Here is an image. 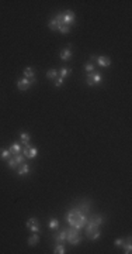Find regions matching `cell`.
<instances>
[{"mask_svg":"<svg viewBox=\"0 0 132 254\" xmlns=\"http://www.w3.org/2000/svg\"><path fill=\"white\" fill-rule=\"evenodd\" d=\"M53 253L55 254H63L65 253V246H63V244H56Z\"/></svg>","mask_w":132,"mask_h":254,"instance_id":"cell-25","label":"cell"},{"mask_svg":"<svg viewBox=\"0 0 132 254\" xmlns=\"http://www.w3.org/2000/svg\"><path fill=\"white\" fill-rule=\"evenodd\" d=\"M114 244L117 246V247H122V246L125 244V240H124V239H115Z\"/></svg>","mask_w":132,"mask_h":254,"instance_id":"cell-30","label":"cell"},{"mask_svg":"<svg viewBox=\"0 0 132 254\" xmlns=\"http://www.w3.org/2000/svg\"><path fill=\"white\" fill-rule=\"evenodd\" d=\"M27 227L31 230L32 233H38V232H39V222H38V219H37V217H31V219H28Z\"/></svg>","mask_w":132,"mask_h":254,"instance_id":"cell-5","label":"cell"},{"mask_svg":"<svg viewBox=\"0 0 132 254\" xmlns=\"http://www.w3.org/2000/svg\"><path fill=\"white\" fill-rule=\"evenodd\" d=\"M58 226H59V222L56 219H51V222H49V229L55 230V229H58Z\"/></svg>","mask_w":132,"mask_h":254,"instance_id":"cell-27","label":"cell"},{"mask_svg":"<svg viewBox=\"0 0 132 254\" xmlns=\"http://www.w3.org/2000/svg\"><path fill=\"white\" fill-rule=\"evenodd\" d=\"M48 27H49V30H51V31H56V30H58V27H59V24H58V21H56L55 18H52V20L49 21Z\"/></svg>","mask_w":132,"mask_h":254,"instance_id":"cell-21","label":"cell"},{"mask_svg":"<svg viewBox=\"0 0 132 254\" xmlns=\"http://www.w3.org/2000/svg\"><path fill=\"white\" fill-rule=\"evenodd\" d=\"M90 59H93V61H96V59H97V57H96V55H91V57H90Z\"/></svg>","mask_w":132,"mask_h":254,"instance_id":"cell-32","label":"cell"},{"mask_svg":"<svg viewBox=\"0 0 132 254\" xmlns=\"http://www.w3.org/2000/svg\"><path fill=\"white\" fill-rule=\"evenodd\" d=\"M23 146H24V148H23V154L25 155V158H35V157H37L38 150H37L35 147H31L30 146V143L23 144Z\"/></svg>","mask_w":132,"mask_h":254,"instance_id":"cell-4","label":"cell"},{"mask_svg":"<svg viewBox=\"0 0 132 254\" xmlns=\"http://www.w3.org/2000/svg\"><path fill=\"white\" fill-rule=\"evenodd\" d=\"M13 158H14V161L17 162V165H20V164H23L25 161V155L24 154H16V155H13Z\"/></svg>","mask_w":132,"mask_h":254,"instance_id":"cell-18","label":"cell"},{"mask_svg":"<svg viewBox=\"0 0 132 254\" xmlns=\"http://www.w3.org/2000/svg\"><path fill=\"white\" fill-rule=\"evenodd\" d=\"M30 139H31V136L28 133H20V140L23 141V144L30 143Z\"/></svg>","mask_w":132,"mask_h":254,"instance_id":"cell-22","label":"cell"},{"mask_svg":"<svg viewBox=\"0 0 132 254\" xmlns=\"http://www.w3.org/2000/svg\"><path fill=\"white\" fill-rule=\"evenodd\" d=\"M39 243V237L37 233H34L32 236L28 237V246H31V247H34V246H37V244Z\"/></svg>","mask_w":132,"mask_h":254,"instance_id":"cell-13","label":"cell"},{"mask_svg":"<svg viewBox=\"0 0 132 254\" xmlns=\"http://www.w3.org/2000/svg\"><path fill=\"white\" fill-rule=\"evenodd\" d=\"M98 62V65L100 66H110L111 65V59H110V57H105V55H101V57H97V59H96Z\"/></svg>","mask_w":132,"mask_h":254,"instance_id":"cell-9","label":"cell"},{"mask_svg":"<svg viewBox=\"0 0 132 254\" xmlns=\"http://www.w3.org/2000/svg\"><path fill=\"white\" fill-rule=\"evenodd\" d=\"M62 85H63V78H61V76H59L58 79H55V86L59 88V86H62Z\"/></svg>","mask_w":132,"mask_h":254,"instance_id":"cell-31","label":"cell"},{"mask_svg":"<svg viewBox=\"0 0 132 254\" xmlns=\"http://www.w3.org/2000/svg\"><path fill=\"white\" fill-rule=\"evenodd\" d=\"M24 76L27 78V79H32V78H35V71L32 69L31 66H27L24 69Z\"/></svg>","mask_w":132,"mask_h":254,"instance_id":"cell-15","label":"cell"},{"mask_svg":"<svg viewBox=\"0 0 132 254\" xmlns=\"http://www.w3.org/2000/svg\"><path fill=\"white\" fill-rule=\"evenodd\" d=\"M17 174L20 175V177H24V175H28L30 174V165H28L27 162H23L20 164L17 167Z\"/></svg>","mask_w":132,"mask_h":254,"instance_id":"cell-7","label":"cell"},{"mask_svg":"<svg viewBox=\"0 0 132 254\" xmlns=\"http://www.w3.org/2000/svg\"><path fill=\"white\" fill-rule=\"evenodd\" d=\"M122 248H124V253L125 254H131L132 253V246H131V239H128V241H127L124 246H122Z\"/></svg>","mask_w":132,"mask_h":254,"instance_id":"cell-20","label":"cell"},{"mask_svg":"<svg viewBox=\"0 0 132 254\" xmlns=\"http://www.w3.org/2000/svg\"><path fill=\"white\" fill-rule=\"evenodd\" d=\"M70 73H72V69H70V68H62V69L59 71V76L66 78V76H69Z\"/></svg>","mask_w":132,"mask_h":254,"instance_id":"cell-23","label":"cell"},{"mask_svg":"<svg viewBox=\"0 0 132 254\" xmlns=\"http://www.w3.org/2000/svg\"><path fill=\"white\" fill-rule=\"evenodd\" d=\"M100 234H101V232H100V230H98V229H97V230H94L93 233H91L90 239H91V240H93V241H96V240H97V239H98V237H100Z\"/></svg>","mask_w":132,"mask_h":254,"instance_id":"cell-29","label":"cell"},{"mask_svg":"<svg viewBox=\"0 0 132 254\" xmlns=\"http://www.w3.org/2000/svg\"><path fill=\"white\" fill-rule=\"evenodd\" d=\"M58 31L62 33V34H68V33L70 31V27L66 24H59V27H58Z\"/></svg>","mask_w":132,"mask_h":254,"instance_id":"cell-24","label":"cell"},{"mask_svg":"<svg viewBox=\"0 0 132 254\" xmlns=\"http://www.w3.org/2000/svg\"><path fill=\"white\" fill-rule=\"evenodd\" d=\"M68 241V230H62L59 234H58V237H56V243L58 244H63Z\"/></svg>","mask_w":132,"mask_h":254,"instance_id":"cell-10","label":"cell"},{"mask_svg":"<svg viewBox=\"0 0 132 254\" xmlns=\"http://www.w3.org/2000/svg\"><path fill=\"white\" fill-rule=\"evenodd\" d=\"M70 58H72V51H70L69 47L62 49V52H61V59H62V61H69Z\"/></svg>","mask_w":132,"mask_h":254,"instance_id":"cell-11","label":"cell"},{"mask_svg":"<svg viewBox=\"0 0 132 254\" xmlns=\"http://www.w3.org/2000/svg\"><path fill=\"white\" fill-rule=\"evenodd\" d=\"M91 220H93L94 222V225H96V226H98L100 227V225H103V223H104V216H101V215H94L93 217H90Z\"/></svg>","mask_w":132,"mask_h":254,"instance_id":"cell-14","label":"cell"},{"mask_svg":"<svg viewBox=\"0 0 132 254\" xmlns=\"http://www.w3.org/2000/svg\"><path fill=\"white\" fill-rule=\"evenodd\" d=\"M7 165H9V167L11 168V170H16V168L18 167V165H17V162L14 161V158H13V157H10V158L7 160Z\"/></svg>","mask_w":132,"mask_h":254,"instance_id":"cell-26","label":"cell"},{"mask_svg":"<svg viewBox=\"0 0 132 254\" xmlns=\"http://www.w3.org/2000/svg\"><path fill=\"white\" fill-rule=\"evenodd\" d=\"M58 75H59V71H56V69H49L48 72H46V78H48V79H56Z\"/></svg>","mask_w":132,"mask_h":254,"instance_id":"cell-17","label":"cell"},{"mask_svg":"<svg viewBox=\"0 0 132 254\" xmlns=\"http://www.w3.org/2000/svg\"><path fill=\"white\" fill-rule=\"evenodd\" d=\"M21 146L20 144H17V143H14V144H11L10 146V148H9V151H10V154L11 155H16V154H20L21 153Z\"/></svg>","mask_w":132,"mask_h":254,"instance_id":"cell-12","label":"cell"},{"mask_svg":"<svg viewBox=\"0 0 132 254\" xmlns=\"http://www.w3.org/2000/svg\"><path fill=\"white\" fill-rule=\"evenodd\" d=\"M30 86H31V82H30V79H27V78H20V79L17 80V88L20 91H27Z\"/></svg>","mask_w":132,"mask_h":254,"instance_id":"cell-6","label":"cell"},{"mask_svg":"<svg viewBox=\"0 0 132 254\" xmlns=\"http://www.w3.org/2000/svg\"><path fill=\"white\" fill-rule=\"evenodd\" d=\"M98 229V226H96L94 225V222L93 220H87V223H86V236L87 237H90L91 236V233H93L94 230H97Z\"/></svg>","mask_w":132,"mask_h":254,"instance_id":"cell-8","label":"cell"},{"mask_svg":"<svg viewBox=\"0 0 132 254\" xmlns=\"http://www.w3.org/2000/svg\"><path fill=\"white\" fill-rule=\"evenodd\" d=\"M66 220H68V223L70 225V227H75V229H77L80 232V230L86 226L87 216L82 209H72V210L66 215Z\"/></svg>","mask_w":132,"mask_h":254,"instance_id":"cell-1","label":"cell"},{"mask_svg":"<svg viewBox=\"0 0 132 254\" xmlns=\"http://www.w3.org/2000/svg\"><path fill=\"white\" fill-rule=\"evenodd\" d=\"M84 69H86L87 73H91V72H94V65L91 62H87L86 65H84Z\"/></svg>","mask_w":132,"mask_h":254,"instance_id":"cell-28","label":"cell"},{"mask_svg":"<svg viewBox=\"0 0 132 254\" xmlns=\"http://www.w3.org/2000/svg\"><path fill=\"white\" fill-rule=\"evenodd\" d=\"M10 151L9 150H6V148H0V158L2 160H9L10 158Z\"/></svg>","mask_w":132,"mask_h":254,"instance_id":"cell-19","label":"cell"},{"mask_svg":"<svg viewBox=\"0 0 132 254\" xmlns=\"http://www.w3.org/2000/svg\"><path fill=\"white\" fill-rule=\"evenodd\" d=\"M55 20L58 21V24H66L70 27V25L75 23V20H76V16H75V13H73L72 10H66V11H63V13L56 14Z\"/></svg>","mask_w":132,"mask_h":254,"instance_id":"cell-2","label":"cell"},{"mask_svg":"<svg viewBox=\"0 0 132 254\" xmlns=\"http://www.w3.org/2000/svg\"><path fill=\"white\" fill-rule=\"evenodd\" d=\"M68 243L72 244V246H77V244L82 243V239H80V236L77 234V236H73V237H69L68 239Z\"/></svg>","mask_w":132,"mask_h":254,"instance_id":"cell-16","label":"cell"},{"mask_svg":"<svg viewBox=\"0 0 132 254\" xmlns=\"http://www.w3.org/2000/svg\"><path fill=\"white\" fill-rule=\"evenodd\" d=\"M103 82V76H101L98 72H91V73H87V78H86V84L89 86H96V85H100Z\"/></svg>","mask_w":132,"mask_h":254,"instance_id":"cell-3","label":"cell"}]
</instances>
